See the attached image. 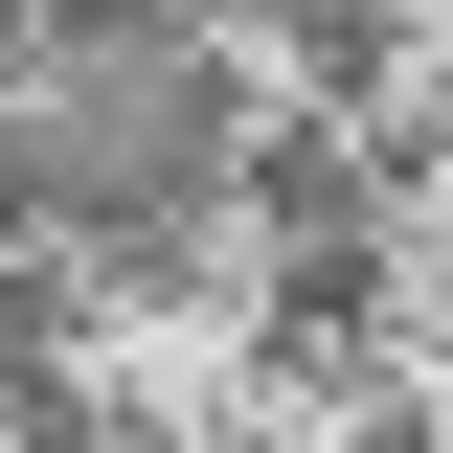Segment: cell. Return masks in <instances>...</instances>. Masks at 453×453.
<instances>
[{
	"label": "cell",
	"mask_w": 453,
	"mask_h": 453,
	"mask_svg": "<svg viewBox=\"0 0 453 453\" xmlns=\"http://www.w3.org/2000/svg\"><path fill=\"white\" fill-rule=\"evenodd\" d=\"M0 68H23V0H0Z\"/></svg>",
	"instance_id": "obj_3"
},
{
	"label": "cell",
	"mask_w": 453,
	"mask_h": 453,
	"mask_svg": "<svg viewBox=\"0 0 453 453\" xmlns=\"http://www.w3.org/2000/svg\"><path fill=\"white\" fill-rule=\"evenodd\" d=\"M181 23H204V0H181Z\"/></svg>",
	"instance_id": "obj_4"
},
{
	"label": "cell",
	"mask_w": 453,
	"mask_h": 453,
	"mask_svg": "<svg viewBox=\"0 0 453 453\" xmlns=\"http://www.w3.org/2000/svg\"><path fill=\"white\" fill-rule=\"evenodd\" d=\"M363 295H386V273H363V226H340V250H295V295H273V318H295V340H363Z\"/></svg>",
	"instance_id": "obj_2"
},
{
	"label": "cell",
	"mask_w": 453,
	"mask_h": 453,
	"mask_svg": "<svg viewBox=\"0 0 453 453\" xmlns=\"http://www.w3.org/2000/svg\"><path fill=\"white\" fill-rule=\"evenodd\" d=\"M204 181H226V91H204V46H46V68H0V204H23V226L159 250Z\"/></svg>",
	"instance_id": "obj_1"
}]
</instances>
